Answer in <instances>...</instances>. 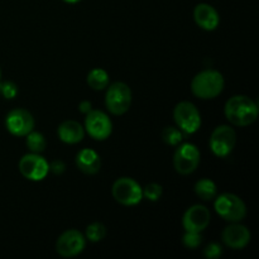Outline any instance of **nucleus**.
Masks as SVG:
<instances>
[{
    "label": "nucleus",
    "mask_w": 259,
    "mask_h": 259,
    "mask_svg": "<svg viewBox=\"0 0 259 259\" xmlns=\"http://www.w3.org/2000/svg\"><path fill=\"white\" fill-rule=\"evenodd\" d=\"M225 115L234 125L247 126L257 119L258 106L248 96H233L225 104Z\"/></svg>",
    "instance_id": "nucleus-1"
},
{
    "label": "nucleus",
    "mask_w": 259,
    "mask_h": 259,
    "mask_svg": "<svg viewBox=\"0 0 259 259\" xmlns=\"http://www.w3.org/2000/svg\"><path fill=\"white\" fill-rule=\"evenodd\" d=\"M85 136L83 128L81 124L77 121L67 120L63 121L60 126H58V137L62 142L67 144H76L81 142Z\"/></svg>",
    "instance_id": "nucleus-17"
},
{
    "label": "nucleus",
    "mask_w": 259,
    "mask_h": 259,
    "mask_svg": "<svg viewBox=\"0 0 259 259\" xmlns=\"http://www.w3.org/2000/svg\"><path fill=\"white\" fill-rule=\"evenodd\" d=\"M201 235L197 232H187L186 234L184 235V245L186 248H190V249H194V248L199 247L201 244Z\"/></svg>",
    "instance_id": "nucleus-24"
},
{
    "label": "nucleus",
    "mask_w": 259,
    "mask_h": 259,
    "mask_svg": "<svg viewBox=\"0 0 259 259\" xmlns=\"http://www.w3.org/2000/svg\"><path fill=\"white\" fill-rule=\"evenodd\" d=\"M194 18L197 25L205 30H214L220 22L218 12L209 4L196 5L194 10Z\"/></svg>",
    "instance_id": "nucleus-15"
},
{
    "label": "nucleus",
    "mask_w": 259,
    "mask_h": 259,
    "mask_svg": "<svg viewBox=\"0 0 259 259\" xmlns=\"http://www.w3.org/2000/svg\"><path fill=\"white\" fill-rule=\"evenodd\" d=\"M215 210L223 219L229 222H240L247 214L244 202L233 194L220 195L215 201Z\"/></svg>",
    "instance_id": "nucleus-6"
},
{
    "label": "nucleus",
    "mask_w": 259,
    "mask_h": 259,
    "mask_svg": "<svg viewBox=\"0 0 259 259\" xmlns=\"http://www.w3.org/2000/svg\"><path fill=\"white\" fill-rule=\"evenodd\" d=\"M5 125L13 136L25 137L34 128V119L29 111L24 109H14L7 115Z\"/></svg>",
    "instance_id": "nucleus-11"
},
{
    "label": "nucleus",
    "mask_w": 259,
    "mask_h": 259,
    "mask_svg": "<svg viewBox=\"0 0 259 259\" xmlns=\"http://www.w3.org/2000/svg\"><path fill=\"white\" fill-rule=\"evenodd\" d=\"M0 94L4 96L5 99H13L18 94V88L14 82L12 81H5V82H0Z\"/></svg>",
    "instance_id": "nucleus-25"
},
{
    "label": "nucleus",
    "mask_w": 259,
    "mask_h": 259,
    "mask_svg": "<svg viewBox=\"0 0 259 259\" xmlns=\"http://www.w3.org/2000/svg\"><path fill=\"white\" fill-rule=\"evenodd\" d=\"M195 192L200 199L209 201L217 196V185L209 179H202L195 185Z\"/></svg>",
    "instance_id": "nucleus-18"
},
{
    "label": "nucleus",
    "mask_w": 259,
    "mask_h": 259,
    "mask_svg": "<svg viewBox=\"0 0 259 259\" xmlns=\"http://www.w3.org/2000/svg\"><path fill=\"white\" fill-rule=\"evenodd\" d=\"M224 89V77L219 71L205 70L197 73L191 82L194 95L200 99H214Z\"/></svg>",
    "instance_id": "nucleus-2"
},
{
    "label": "nucleus",
    "mask_w": 259,
    "mask_h": 259,
    "mask_svg": "<svg viewBox=\"0 0 259 259\" xmlns=\"http://www.w3.org/2000/svg\"><path fill=\"white\" fill-rule=\"evenodd\" d=\"M85 248V238L77 230H67L58 238L56 250L60 255L66 258L80 254Z\"/></svg>",
    "instance_id": "nucleus-12"
},
{
    "label": "nucleus",
    "mask_w": 259,
    "mask_h": 259,
    "mask_svg": "<svg viewBox=\"0 0 259 259\" xmlns=\"http://www.w3.org/2000/svg\"><path fill=\"white\" fill-rule=\"evenodd\" d=\"M142 191H143V196L149 201H158L162 195V187L158 184H149Z\"/></svg>",
    "instance_id": "nucleus-23"
},
{
    "label": "nucleus",
    "mask_w": 259,
    "mask_h": 259,
    "mask_svg": "<svg viewBox=\"0 0 259 259\" xmlns=\"http://www.w3.org/2000/svg\"><path fill=\"white\" fill-rule=\"evenodd\" d=\"M210 223V211L202 205H194L184 215L182 224L186 232L201 233Z\"/></svg>",
    "instance_id": "nucleus-13"
},
{
    "label": "nucleus",
    "mask_w": 259,
    "mask_h": 259,
    "mask_svg": "<svg viewBox=\"0 0 259 259\" xmlns=\"http://www.w3.org/2000/svg\"><path fill=\"white\" fill-rule=\"evenodd\" d=\"M76 164L78 169L86 175H94L99 172L101 166V161L99 154L93 149H81L76 156Z\"/></svg>",
    "instance_id": "nucleus-16"
},
{
    "label": "nucleus",
    "mask_w": 259,
    "mask_h": 259,
    "mask_svg": "<svg viewBox=\"0 0 259 259\" xmlns=\"http://www.w3.org/2000/svg\"><path fill=\"white\" fill-rule=\"evenodd\" d=\"M85 128L94 139L104 141L111 134L113 124L105 113L100 110H90L86 116Z\"/></svg>",
    "instance_id": "nucleus-10"
},
{
    "label": "nucleus",
    "mask_w": 259,
    "mask_h": 259,
    "mask_svg": "<svg viewBox=\"0 0 259 259\" xmlns=\"http://www.w3.org/2000/svg\"><path fill=\"white\" fill-rule=\"evenodd\" d=\"M223 249L218 243H210L204 250V254L205 257L209 258V259H215V258H219L222 255Z\"/></svg>",
    "instance_id": "nucleus-26"
},
{
    "label": "nucleus",
    "mask_w": 259,
    "mask_h": 259,
    "mask_svg": "<svg viewBox=\"0 0 259 259\" xmlns=\"http://www.w3.org/2000/svg\"><path fill=\"white\" fill-rule=\"evenodd\" d=\"M106 235V228L101 223H93L86 229V237L90 242H100Z\"/></svg>",
    "instance_id": "nucleus-22"
},
{
    "label": "nucleus",
    "mask_w": 259,
    "mask_h": 259,
    "mask_svg": "<svg viewBox=\"0 0 259 259\" xmlns=\"http://www.w3.org/2000/svg\"><path fill=\"white\" fill-rule=\"evenodd\" d=\"M184 137L185 134L177 128H175V126H167L162 132V138L169 146H177V144H180L182 142V139H184Z\"/></svg>",
    "instance_id": "nucleus-21"
},
{
    "label": "nucleus",
    "mask_w": 259,
    "mask_h": 259,
    "mask_svg": "<svg viewBox=\"0 0 259 259\" xmlns=\"http://www.w3.org/2000/svg\"><path fill=\"white\" fill-rule=\"evenodd\" d=\"M132 103V91L124 82H115L108 89L105 96L106 108L114 115H121L129 109Z\"/></svg>",
    "instance_id": "nucleus-4"
},
{
    "label": "nucleus",
    "mask_w": 259,
    "mask_h": 259,
    "mask_svg": "<svg viewBox=\"0 0 259 259\" xmlns=\"http://www.w3.org/2000/svg\"><path fill=\"white\" fill-rule=\"evenodd\" d=\"M50 169L53 172V174L60 175V174H62L63 171H65V164H63L61 161H55L50 166Z\"/></svg>",
    "instance_id": "nucleus-27"
},
{
    "label": "nucleus",
    "mask_w": 259,
    "mask_h": 259,
    "mask_svg": "<svg viewBox=\"0 0 259 259\" xmlns=\"http://www.w3.org/2000/svg\"><path fill=\"white\" fill-rule=\"evenodd\" d=\"M200 163V152L194 144L185 143L175 152V168L181 175H190L196 169Z\"/></svg>",
    "instance_id": "nucleus-7"
},
{
    "label": "nucleus",
    "mask_w": 259,
    "mask_h": 259,
    "mask_svg": "<svg viewBox=\"0 0 259 259\" xmlns=\"http://www.w3.org/2000/svg\"><path fill=\"white\" fill-rule=\"evenodd\" d=\"M111 191H113L114 199L125 206H133V205L139 204L143 197V191L138 182L129 177H121V179L116 180Z\"/></svg>",
    "instance_id": "nucleus-3"
},
{
    "label": "nucleus",
    "mask_w": 259,
    "mask_h": 259,
    "mask_svg": "<svg viewBox=\"0 0 259 259\" xmlns=\"http://www.w3.org/2000/svg\"><path fill=\"white\" fill-rule=\"evenodd\" d=\"M88 83L94 90H103L109 83V75L101 68H94L88 75Z\"/></svg>",
    "instance_id": "nucleus-19"
},
{
    "label": "nucleus",
    "mask_w": 259,
    "mask_h": 259,
    "mask_svg": "<svg viewBox=\"0 0 259 259\" xmlns=\"http://www.w3.org/2000/svg\"><path fill=\"white\" fill-rule=\"evenodd\" d=\"M90 110H91V103H90V101H82V103L80 104V111H81V113L88 114Z\"/></svg>",
    "instance_id": "nucleus-28"
},
{
    "label": "nucleus",
    "mask_w": 259,
    "mask_h": 259,
    "mask_svg": "<svg viewBox=\"0 0 259 259\" xmlns=\"http://www.w3.org/2000/svg\"><path fill=\"white\" fill-rule=\"evenodd\" d=\"M174 118L185 136L195 133L201 125V116L199 110L194 104L189 101L177 104L174 111Z\"/></svg>",
    "instance_id": "nucleus-5"
},
{
    "label": "nucleus",
    "mask_w": 259,
    "mask_h": 259,
    "mask_svg": "<svg viewBox=\"0 0 259 259\" xmlns=\"http://www.w3.org/2000/svg\"><path fill=\"white\" fill-rule=\"evenodd\" d=\"M223 242L232 249H243L250 240V233L244 225H229L223 232Z\"/></svg>",
    "instance_id": "nucleus-14"
},
{
    "label": "nucleus",
    "mask_w": 259,
    "mask_h": 259,
    "mask_svg": "<svg viewBox=\"0 0 259 259\" xmlns=\"http://www.w3.org/2000/svg\"><path fill=\"white\" fill-rule=\"evenodd\" d=\"M237 142L234 129L228 125H220L212 132L210 138V148L218 157H227L232 153Z\"/></svg>",
    "instance_id": "nucleus-8"
},
{
    "label": "nucleus",
    "mask_w": 259,
    "mask_h": 259,
    "mask_svg": "<svg viewBox=\"0 0 259 259\" xmlns=\"http://www.w3.org/2000/svg\"><path fill=\"white\" fill-rule=\"evenodd\" d=\"M19 171L25 179L32 181H40L47 176L50 164L38 153H30L23 156L19 162Z\"/></svg>",
    "instance_id": "nucleus-9"
},
{
    "label": "nucleus",
    "mask_w": 259,
    "mask_h": 259,
    "mask_svg": "<svg viewBox=\"0 0 259 259\" xmlns=\"http://www.w3.org/2000/svg\"><path fill=\"white\" fill-rule=\"evenodd\" d=\"M0 78H2V71H0Z\"/></svg>",
    "instance_id": "nucleus-30"
},
{
    "label": "nucleus",
    "mask_w": 259,
    "mask_h": 259,
    "mask_svg": "<svg viewBox=\"0 0 259 259\" xmlns=\"http://www.w3.org/2000/svg\"><path fill=\"white\" fill-rule=\"evenodd\" d=\"M27 147L32 153H42L46 149V139L38 132H29L27 134Z\"/></svg>",
    "instance_id": "nucleus-20"
},
{
    "label": "nucleus",
    "mask_w": 259,
    "mask_h": 259,
    "mask_svg": "<svg viewBox=\"0 0 259 259\" xmlns=\"http://www.w3.org/2000/svg\"><path fill=\"white\" fill-rule=\"evenodd\" d=\"M63 2H66V3H70V4H75V3H78V2H81V0H63Z\"/></svg>",
    "instance_id": "nucleus-29"
}]
</instances>
